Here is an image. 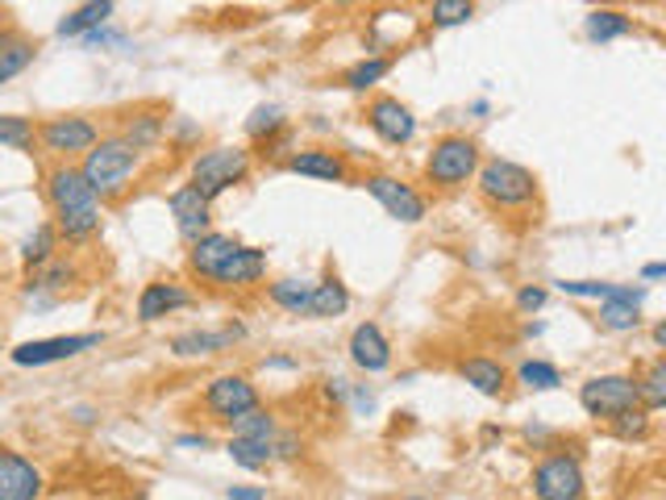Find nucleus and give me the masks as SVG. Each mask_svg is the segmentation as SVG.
Instances as JSON below:
<instances>
[{
  "instance_id": "28",
  "label": "nucleus",
  "mask_w": 666,
  "mask_h": 500,
  "mask_svg": "<svg viewBox=\"0 0 666 500\" xmlns=\"http://www.w3.org/2000/svg\"><path fill=\"white\" fill-rule=\"evenodd\" d=\"M59 255V234H54V225L50 221H42L29 239L22 242V263L25 271H38V267H47L50 259Z\"/></svg>"
},
{
  "instance_id": "11",
  "label": "nucleus",
  "mask_w": 666,
  "mask_h": 500,
  "mask_svg": "<svg viewBox=\"0 0 666 500\" xmlns=\"http://www.w3.org/2000/svg\"><path fill=\"white\" fill-rule=\"evenodd\" d=\"M104 342V333H59V338H34V342H22L13 346L9 358L17 367H50V363H67V358L84 355Z\"/></svg>"
},
{
  "instance_id": "1",
  "label": "nucleus",
  "mask_w": 666,
  "mask_h": 500,
  "mask_svg": "<svg viewBox=\"0 0 666 500\" xmlns=\"http://www.w3.org/2000/svg\"><path fill=\"white\" fill-rule=\"evenodd\" d=\"M47 205H50V225L59 242H92L100 234V196L88 188V180L79 175V167L72 163H50L47 167Z\"/></svg>"
},
{
  "instance_id": "33",
  "label": "nucleus",
  "mask_w": 666,
  "mask_h": 500,
  "mask_svg": "<svg viewBox=\"0 0 666 500\" xmlns=\"http://www.w3.org/2000/svg\"><path fill=\"white\" fill-rule=\"evenodd\" d=\"M230 426V438H275L280 426H275V417H271V408H250V413H242L234 422H225Z\"/></svg>"
},
{
  "instance_id": "12",
  "label": "nucleus",
  "mask_w": 666,
  "mask_h": 500,
  "mask_svg": "<svg viewBox=\"0 0 666 500\" xmlns=\"http://www.w3.org/2000/svg\"><path fill=\"white\" fill-rule=\"evenodd\" d=\"M362 118H367V125L387 146H408L417 138V118H412V109H408L405 100H396V96H371Z\"/></svg>"
},
{
  "instance_id": "27",
  "label": "nucleus",
  "mask_w": 666,
  "mask_h": 500,
  "mask_svg": "<svg viewBox=\"0 0 666 500\" xmlns=\"http://www.w3.org/2000/svg\"><path fill=\"white\" fill-rule=\"evenodd\" d=\"M583 34H588L592 42H613V38L633 34V17H625L620 9H592V13L583 17Z\"/></svg>"
},
{
  "instance_id": "51",
  "label": "nucleus",
  "mask_w": 666,
  "mask_h": 500,
  "mask_svg": "<svg viewBox=\"0 0 666 500\" xmlns=\"http://www.w3.org/2000/svg\"><path fill=\"white\" fill-rule=\"evenodd\" d=\"M405 500H429V497H405Z\"/></svg>"
},
{
  "instance_id": "37",
  "label": "nucleus",
  "mask_w": 666,
  "mask_h": 500,
  "mask_svg": "<svg viewBox=\"0 0 666 500\" xmlns=\"http://www.w3.org/2000/svg\"><path fill=\"white\" fill-rule=\"evenodd\" d=\"M600 326L613 333H633L642 326V309L638 305H625V301H604L600 305Z\"/></svg>"
},
{
  "instance_id": "35",
  "label": "nucleus",
  "mask_w": 666,
  "mask_h": 500,
  "mask_svg": "<svg viewBox=\"0 0 666 500\" xmlns=\"http://www.w3.org/2000/svg\"><path fill=\"white\" fill-rule=\"evenodd\" d=\"M280 130H287V118L280 105H259L250 118H246V134L255 138V143H267V138H275Z\"/></svg>"
},
{
  "instance_id": "26",
  "label": "nucleus",
  "mask_w": 666,
  "mask_h": 500,
  "mask_svg": "<svg viewBox=\"0 0 666 500\" xmlns=\"http://www.w3.org/2000/svg\"><path fill=\"white\" fill-rule=\"evenodd\" d=\"M350 309V292H346V284L337 280V276H325L321 284H312V301H309V313L305 317H342V313Z\"/></svg>"
},
{
  "instance_id": "41",
  "label": "nucleus",
  "mask_w": 666,
  "mask_h": 500,
  "mask_svg": "<svg viewBox=\"0 0 666 500\" xmlns=\"http://www.w3.org/2000/svg\"><path fill=\"white\" fill-rule=\"evenodd\" d=\"M84 47L88 50H104V47H125V34H113V29H96V34H88L84 38Z\"/></svg>"
},
{
  "instance_id": "13",
  "label": "nucleus",
  "mask_w": 666,
  "mask_h": 500,
  "mask_svg": "<svg viewBox=\"0 0 666 500\" xmlns=\"http://www.w3.org/2000/svg\"><path fill=\"white\" fill-rule=\"evenodd\" d=\"M205 408L213 413L217 422H234L242 413L259 408V388L246 380V376H217L205 388Z\"/></svg>"
},
{
  "instance_id": "14",
  "label": "nucleus",
  "mask_w": 666,
  "mask_h": 500,
  "mask_svg": "<svg viewBox=\"0 0 666 500\" xmlns=\"http://www.w3.org/2000/svg\"><path fill=\"white\" fill-rule=\"evenodd\" d=\"M42 472L22 451L0 447V500H42Z\"/></svg>"
},
{
  "instance_id": "24",
  "label": "nucleus",
  "mask_w": 666,
  "mask_h": 500,
  "mask_svg": "<svg viewBox=\"0 0 666 500\" xmlns=\"http://www.w3.org/2000/svg\"><path fill=\"white\" fill-rule=\"evenodd\" d=\"M163 130H166L163 113H155V109H138V113H130V118H125V125H121V138L134 146L138 155H146V150H155V146L163 143Z\"/></svg>"
},
{
  "instance_id": "18",
  "label": "nucleus",
  "mask_w": 666,
  "mask_h": 500,
  "mask_svg": "<svg viewBox=\"0 0 666 500\" xmlns=\"http://www.w3.org/2000/svg\"><path fill=\"white\" fill-rule=\"evenodd\" d=\"M346 351H350V363H355L358 371H367V376H380V371L392 367V342L383 338V330L375 326V321L355 326Z\"/></svg>"
},
{
  "instance_id": "10",
  "label": "nucleus",
  "mask_w": 666,
  "mask_h": 500,
  "mask_svg": "<svg viewBox=\"0 0 666 500\" xmlns=\"http://www.w3.org/2000/svg\"><path fill=\"white\" fill-rule=\"evenodd\" d=\"M362 188L371 192V196L383 205V214L396 217L400 225H417V221H425L429 200L412 188V184H405V180H396V175H387V171H371V175H362Z\"/></svg>"
},
{
  "instance_id": "19",
  "label": "nucleus",
  "mask_w": 666,
  "mask_h": 500,
  "mask_svg": "<svg viewBox=\"0 0 666 500\" xmlns=\"http://www.w3.org/2000/svg\"><path fill=\"white\" fill-rule=\"evenodd\" d=\"M262 276H267V251L238 242V251L221 263V271L213 276V288H255L262 284Z\"/></svg>"
},
{
  "instance_id": "43",
  "label": "nucleus",
  "mask_w": 666,
  "mask_h": 500,
  "mask_svg": "<svg viewBox=\"0 0 666 500\" xmlns=\"http://www.w3.org/2000/svg\"><path fill=\"white\" fill-rule=\"evenodd\" d=\"M350 405H355L358 413H371V408H375V397H371V392L358 383V388H350Z\"/></svg>"
},
{
  "instance_id": "36",
  "label": "nucleus",
  "mask_w": 666,
  "mask_h": 500,
  "mask_svg": "<svg viewBox=\"0 0 666 500\" xmlns=\"http://www.w3.org/2000/svg\"><path fill=\"white\" fill-rule=\"evenodd\" d=\"M517 380L525 388H533V392H550V388L563 383V371L554 363H546V358H525L521 367H517Z\"/></svg>"
},
{
  "instance_id": "49",
  "label": "nucleus",
  "mask_w": 666,
  "mask_h": 500,
  "mask_svg": "<svg viewBox=\"0 0 666 500\" xmlns=\"http://www.w3.org/2000/svg\"><path fill=\"white\" fill-rule=\"evenodd\" d=\"M75 417H79V422H96V408L79 405V408H75Z\"/></svg>"
},
{
  "instance_id": "5",
  "label": "nucleus",
  "mask_w": 666,
  "mask_h": 500,
  "mask_svg": "<svg viewBox=\"0 0 666 500\" xmlns=\"http://www.w3.org/2000/svg\"><path fill=\"white\" fill-rule=\"evenodd\" d=\"M476 171H479L476 138H467V134H446V138H437V143L429 146L425 180L433 188H442V192L462 188L467 180H476Z\"/></svg>"
},
{
  "instance_id": "29",
  "label": "nucleus",
  "mask_w": 666,
  "mask_h": 500,
  "mask_svg": "<svg viewBox=\"0 0 666 500\" xmlns=\"http://www.w3.org/2000/svg\"><path fill=\"white\" fill-rule=\"evenodd\" d=\"M267 296H271V305H280L284 313H296V317H305L309 313V301H312V284L309 280H275V284L267 288Z\"/></svg>"
},
{
  "instance_id": "52",
  "label": "nucleus",
  "mask_w": 666,
  "mask_h": 500,
  "mask_svg": "<svg viewBox=\"0 0 666 500\" xmlns=\"http://www.w3.org/2000/svg\"><path fill=\"white\" fill-rule=\"evenodd\" d=\"M138 500H146V497H138Z\"/></svg>"
},
{
  "instance_id": "17",
  "label": "nucleus",
  "mask_w": 666,
  "mask_h": 500,
  "mask_svg": "<svg viewBox=\"0 0 666 500\" xmlns=\"http://www.w3.org/2000/svg\"><path fill=\"white\" fill-rule=\"evenodd\" d=\"M246 338V326L238 321H230L225 330H188V333H175L171 338V355L175 358H209V355H221V351H230L234 342Z\"/></svg>"
},
{
  "instance_id": "45",
  "label": "nucleus",
  "mask_w": 666,
  "mask_h": 500,
  "mask_svg": "<svg viewBox=\"0 0 666 500\" xmlns=\"http://www.w3.org/2000/svg\"><path fill=\"white\" fill-rule=\"evenodd\" d=\"M663 276H666V263H645V267H642L645 284H654V280H663Z\"/></svg>"
},
{
  "instance_id": "25",
  "label": "nucleus",
  "mask_w": 666,
  "mask_h": 500,
  "mask_svg": "<svg viewBox=\"0 0 666 500\" xmlns=\"http://www.w3.org/2000/svg\"><path fill=\"white\" fill-rule=\"evenodd\" d=\"M458 376L471 383L476 392H483V397H499V392H504V380H508V371L499 367L496 358H483V355L462 358V363H458Z\"/></svg>"
},
{
  "instance_id": "2",
  "label": "nucleus",
  "mask_w": 666,
  "mask_h": 500,
  "mask_svg": "<svg viewBox=\"0 0 666 500\" xmlns=\"http://www.w3.org/2000/svg\"><path fill=\"white\" fill-rule=\"evenodd\" d=\"M138 167H143V155H138L134 146L125 143L121 134H104V138L84 155L79 175L88 180V188H92L100 200H118L121 192L134 184Z\"/></svg>"
},
{
  "instance_id": "9",
  "label": "nucleus",
  "mask_w": 666,
  "mask_h": 500,
  "mask_svg": "<svg viewBox=\"0 0 666 500\" xmlns=\"http://www.w3.org/2000/svg\"><path fill=\"white\" fill-rule=\"evenodd\" d=\"M225 451H230V459L238 463L242 472H262V467H271V463H292V459H300V454H305V442H300V434L280 429L275 438H230Z\"/></svg>"
},
{
  "instance_id": "21",
  "label": "nucleus",
  "mask_w": 666,
  "mask_h": 500,
  "mask_svg": "<svg viewBox=\"0 0 666 500\" xmlns=\"http://www.w3.org/2000/svg\"><path fill=\"white\" fill-rule=\"evenodd\" d=\"M113 13H118L113 0H88V4H75V9H67V13L59 17L54 34H59V38H88V34H96V29H104Z\"/></svg>"
},
{
  "instance_id": "6",
  "label": "nucleus",
  "mask_w": 666,
  "mask_h": 500,
  "mask_svg": "<svg viewBox=\"0 0 666 500\" xmlns=\"http://www.w3.org/2000/svg\"><path fill=\"white\" fill-rule=\"evenodd\" d=\"M100 138H104L100 125L92 118H79V113L47 118L38 125V146L47 150L50 159H59V163H72L75 155H88Z\"/></svg>"
},
{
  "instance_id": "44",
  "label": "nucleus",
  "mask_w": 666,
  "mask_h": 500,
  "mask_svg": "<svg viewBox=\"0 0 666 500\" xmlns=\"http://www.w3.org/2000/svg\"><path fill=\"white\" fill-rule=\"evenodd\" d=\"M325 392H330V401H337V405L350 401V383L346 380H325Z\"/></svg>"
},
{
  "instance_id": "42",
  "label": "nucleus",
  "mask_w": 666,
  "mask_h": 500,
  "mask_svg": "<svg viewBox=\"0 0 666 500\" xmlns=\"http://www.w3.org/2000/svg\"><path fill=\"white\" fill-rule=\"evenodd\" d=\"M225 500H267V488H255V484H234Z\"/></svg>"
},
{
  "instance_id": "48",
  "label": "nucleus",
  "mask_w": 666,
  "mask_h": 500,
  "mask_svg": "<svg viewBox=\"0 0 666 500\" xmlns=\"http://www.w3.org/2000/svg\"><path fill=\"white\" fill-rule=\"evenodd\" d=\"M488 109H492L488 100H471V113H476V118H488Z\"/></svg>"
},
{
  "instance_id": "39",
  "label": "nucleus",
  "mask_w": 666,
  "mask_h": 500,
  "mask_svg": "<svg viewBox=\"0 0 666 500\" xmlns=\"http://www.w3.org/2000/svg\"><path fill=\"white\" fill-rule=\"evenodd\" d=\"M650 417H654V413H645L642 405L625 408L620 417H613V422H608V429L617 434L620 442H642L645 434H650Z\"/></svg>"
},
{
  "instance_id": "40",
  "label": "nucleus",
  "mask_w": 666,
  "mask_h": 500,
  "mask_svg": "<svg viewBox=\"0 0 666 500\" xmlns=\"http://www.w3.org/2000/svg\"><path fill=\"white\" fill-rule=\"evenodd\" d=\"M546 301H550V292L542 284H525L521 292H517V309L521 313H538Z\"/></svg>"
},
{
  "instance_id": "22",
  "label": "nucleus",
  "mask_w": 666,
  "mask_h": 500,
  "mask_svg": "<svg viewBox=\"0 0 666 500\" xmlns=\"http://www.w3.org/2000/svg\"><path fill=\"white\" fill-rule=\"evenodd\" d=\"M34 54H38V42L25 29H17V25H4L0 29V84L17 80L34 63Z\"/></svg>"
},
{
  "instance_id": "30",
  "label": "nucleus",
  "mask_w": 666,
  "mask_h": 500,
  "mask_svg": "<svg viewBox=\"0 0 666 500\" xmlns=\"http://www.w3.org/2000/svg\"><path fill=\"white\" fill-rule=\"evenodd\" d=\"M633 380H638V397H642L645 413H658L666 405V358H650V367Z\"/></svg>"
},
{
  "instance_id": "38",
  "label": "nucleus",
  "mask_w": 666,
  "mask_h": 500,
  "mask_svg": "<svg viewBox=\"0 0 666 500\" xmlns=\"http://www.w3.org/2000/svg\"><path fill=\"white\" fill-rule=\"evenodd\" d=\"M471 17H476V4L471 0H433L429 4L433 29H454V25H467Z\"/></svg>"
},
{
  "instance_id": "34",
  "label": "nucleus",
  "mask_w": 666,
  "mask_h": 500,
  "mask_svg": "<svg viewBox=\"0 0 666 500\" xmlns=\"http://www.w3.org/2000/svg\"><path fill=\"white\" fill-rule=\"evenodd\" d=\"M392 72V59H383V54H371V59H362L355 63L350 72L342 75V84L350 88V93H367V88H375L383 75Z\"/></svg>"
},
{
  "instance_id": "4",
  "label": "nucleus",
  "mask_w": 666,
  "mask_h": 500,
  "mask_svg": "<svg viewBox=\"0 0 666 500\" xmlns=\"http://www.w3.org/2000/svg\"><path fill=\"white\" fill-rule=\"evenodd\" d=\"M250 175V150L246 146H213L192 159V188L213 205L221 192L238 188Z\"/></svg>"
},
{
  "instance_id": "46",
  "label": "nucleus",
  "mask_w": 666,
  "mask_h": 500,
  "mask_svg": "<svg viewBox=\"0 0 666 500\" xmlns=\"http://www.w3.org/2000/svg\"><path fill=\"white\" fill-rule=\"evenodd\" d=\"M180 447H209V434H180Z\"/></svg>"
},
{
  "instance_id": "23",
  "label": "nucleus",
  "mask_w": 666,
  "mask_h": 500,
  "mask_svg": "<svg viewBox=\"0 0 666 500\" xmlns=\"http://www.w3.org/2000/svg\"><path fill=\"white\" fill-rule=\"evenodd\" d=\"M558 292L567 296H588V301H625V305H638L642 309L645 288L642 284H608V280H558Z\"/></svg>"
},
{
  "instance_id": "32",
  "label": "nucleus",
  "mask_w": 666,
  "mask_h": 500,
  "mask_svg": "<svg viewBox=\"0 0 666 500\" xmlns=\"http://www.w3.org/2000/svg\"><path fill=\"white\" fill-rule=\"evenodd\" d=\"M72 280H75V263L54 255L47 267L29 271V292H59V288H67Z\"/></svg>"
},
{
  "instance_id": "47",
  "label": "nucleus",
  "mask_w": 666,
  "mask_h": 500,
  "mask_svg": "<svg viewBox=\"0 0 666 500\" xmlns=\"http://www.w3.org/2000/svg\"><path fill=\"white\" fill-rule=\"evenodd\" d=\"M267 367H280V371H287V367H296V358H267Z\"/></svg>"
},
{
  "instance_id": "8",
  "label": "nucleus",
  "mask_w": 666,
  "mask_h": 500,
  "mask_svg": "<svg viewBox=\"0 0 666 500\" xmlns=\"http://www.w3.org/2000/svg\"><path fill=\"white\" fill-rule=\"evenodd\" d=\"M588 479H583V463L571 451L546 454L533 467V497L538 500H583Z\"/></svg>"
},
{
  "instance_id": "15",
  "label": "nucleus",
  "mask_w": 666,
  "mask_h": 500,
  "mask_svg": "<svg viewBox=\"0 0 666 500\" xmlns=\"http://www.w3.org/2000/svg\"><path fill=\"white\" fill-rule=\"evenodd\" d=\"M284 171L292 175H309V180H325V184H342L350 180V163L342 150H330V146H300L284 159Z\"/></svg>"
},
{
  "instance_id": "3",
  "label": "nucleus",
  "mask_w": 666,
  "mask_h": 500,
  "mask_svg": "<svg viewBox=\"0 0 666 500\" xmlns=\"http://www.w3.org/2000/svg\"><path fill=\"white\" fill-rule=\"evenodd\" d=\"M476 184L488 205H496L499 214H529L538 209V175L529 167L513 159H488L479 163Z\"/></svg>"
},
{
  "instance_id": "7",
  "label": "nucleus",
  "mask_w": 666,
  "mask_h": 500,
  "mask_svg": "<svg viewBox=\"0 0 666 500\" xmlns=\"http://www.w3.org/2000/svg\"><path fill=\"white\" fill-rule=\"evenodd\" d=\"M579 405H583V413L595 417V422H613V417H620L625 408L642 405L638 380H633V376H620V371H613V376H592V380L579 388Z\"/></svg>"
},
{
  "instance_id": "50",
  "label": "nucleus",
  "mask_w": 666,
  "mask_h": 500,
  "mask_svg": "<svg viewBox=\"0 0 666 500\" xmlns=\"http://www.w3.org/2000/svg\"><path fill=\"white\" fill-rule=\"evenodd\" d=\"M654 346H666V326H663V321L654 326Z\"/></svg>"
},
{
  "instance_id": "16",
  "label": "nucleus",
  "mask_w": 666,
  "mask_h": 500,
  "mask_svg": "<svg viewBox=\"0 0 666 500\" xmlns=\"http://www.w3.org/2000/svg\"><path fill=\"white\" fill-rule=\"evenodd\" d=\"M166 209L175 217V230H180V239L196 242L209 234V221H213V205L200 196V192L192 188V184H180V188L166 196Z\"/></svg>"
},
{
  "instance_id": "20",
  "label": "nucleus",
  "mask_w": 666,
  "mask_h": 500,
  "mask_svg": "<svg viewBox=\"0 0 666 500\" xmlns=\"http://www.w3.org/2000/svg\"><path fill=\"white\" fill-rule=\"evenodd\" d=\"M192 305V292L180 280H150L143 288V296H138V321H163L171 313L188 309Z\"/></svg>"
},
{
  "instance_id": "31",
  "label": "nucleus",
  "mask_w": 666,
  "mask_h": 500,
  "mask_svg": "<svg viewBox=\"0 0 666 500\" xmlns=\"http://www.w3.org/2000/svg\"><path fill=\"white\" fill-rule=\"evenodd\" d=\"M0 146L22 150V155H34V146H38V125L29 118H17V113H0Z\"/></svg>"
}]
</instances>
